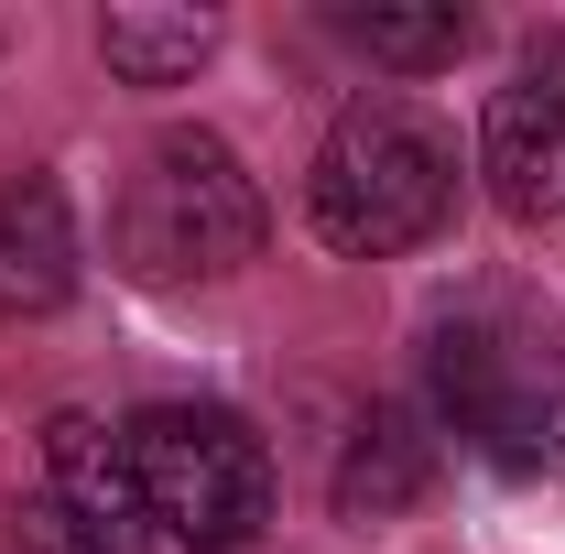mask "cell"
I'll return each mask as SVG.
<instances>
[{
    "label": "cell",
    "mask_w": 565,
    "mask_h": 554,
    "mask_svg": "<svg viewBox=\"0 0 565 554\" xmlns=\"http://www.w3.org/2000/svg\"><path fill=\"white\" fill-rule=\"evenodd\" d=\"M131 479H141V511L152 533L185 554H239L262 522H273V457L262 435L217 403H141L131 424Z\"/></svg>",
    "instance_id": "3"
},
{
    "label": "cell",
    "mask_w": 565,
    "mask_h": 554,
    "mask_svg": "<svg viewBox=\"0 0 565 554\" xmlns=\"http://www.w3.org/2000/svg\"><path fill=\"white\" fill-rule=\"evenodd\" d=\"M98 55L120 87H185L217 55V11H163V0H120L98 11Z\"/></svg>",
    "instance_id": "10"
},
{
    "label": "cell",
    "mask_w": 565,
    "mask_h": 554,
    "mask_svg": "<svg viewBox=\"0 0 565 554\" xmlns=\"http://www.w3.org/2000/svg\"><path fill=\"white\" fill-rule=\"evenodd\" d=\"M262 239H273V207H262L250 163H239L217 131H163L131 163L120 207H109V262H120L131 283H163V294L250 273Z\"/></svg>",
    "instance_id": "2"
},
{
    "label": "cell",
    "mask_w": 565,
    "mask_h": 554,
    "mask_svg": "<svg viewBox=\"0 0 565 554\" xmlns=\"http://www.w3.org/2000/svg\"><path fill=\"white\" fill-rule=\"evenodd\" d=\"M424 489H435V424L414 414V403H370V414L349 424V446H338V479H327V500H338V522H403Z\"/></svg>",
    "instance_id": "7"
},
{
    "label": "cell",
    "mask_w": 565,
    "mask_h": 554,
    "mask_svg": "<svg viewBox=\"0 0 565 554\" xmlns=\"http://www.w3.org/2000/svg\"><path fill=\"white\" fill-rule=\"evenodd\" d=\"M66 294H76V207L55 174H22V185H0V327L55 316Z\"/></svg>",
    "instance_id": "8"
},
{
    "label": "cell",
    "mask_w": 565,
    "mask_h": 554,
    "mask_svg": "<svg viewBox=\"0 0 565 554\" xmlns=\"http://www.w3.org/2000/svg\"><path fill=\"white\" fill-rule=\"evenodd\" d=\"M479 174H490L500 217H522V228L565 217V33H533L522 66L490 87V109H479Z\"/></svg>",
    "instance_id": "5"
},
{
    "label": "cell",
    "mask_w": 565,
    "mask_h": 554,
    "mask_svg": "<svg viewBox=\"0 0 565 554\" xmlns=\"http://www.w3.org/2000/svg\"><path fill=\"white\" fill-rule=\"evenodd\" d=\"M457 207V141L424 120L414 98H349L327 141H316V174H305V217H316V239L327 251H349V262H392V251H414L435 239Z\"/></svg>",
    "instance_id": "1"
},
{
    "label": "cell",
    "mask_w": 565,
    "mask_h": 554,
    "mask_svg": "<svg viewBox=\"0 0 565 554\" xmlns=\"http://www.w3.org/2000/svg\"><path fill=\"white\" fill-rule=\"evenodd\" d=\"M338 33L392 76H435L479 44V11H457V0H338Z\"/></svg>",
    "instance_id": "9"
},
{
    "label": "cell",
    "mask_w": 565,
    "mask_h": 554,
    "mask_svg": "<svg viewBox=\"0 0 565 554\" xmlns=\"http://www.w3.org/2000/svg\"><path fill=\"white\" fill-rule=\"evenodd\" d=\"M435 414L457 424L490 468H511V479L555 468V446H565V403L544 381V359L522 338H500V327H479V316L435 327Z\"/></svg>",
    "instance_id": "4"
},
{
    "label": "cell",
    "mask_w": 565,
    "mask_h": 554,
    "mask_svg": "<svg viewBox=\"0 0 565 554\" xmlns=\"http://www.w3.org/2000/svg\"><path fill=\"white\" fill-rule=\"evenodd\" d=\"M44 500H66L87 522L98 554H152V511H141V479H131V435L98 414H55L44 424Z\"/></svg>",
    "instance_id": "6"
},
{
    "label": "cell",
    "mask_w": 565,
    "mask_h": 554,
    "mask_svg": "<svg viewBox=\"0 0 565 554\" xmlns=\"http://www.w3.org/2000/svg\"><path fill=\"white\" fill-rule=\"evenodd\" d=\"M0 554H98V544H87V522H76L66 500H22L0 522Z\"/></svg>",
    "instance_id": "11"
}]
</instances>
